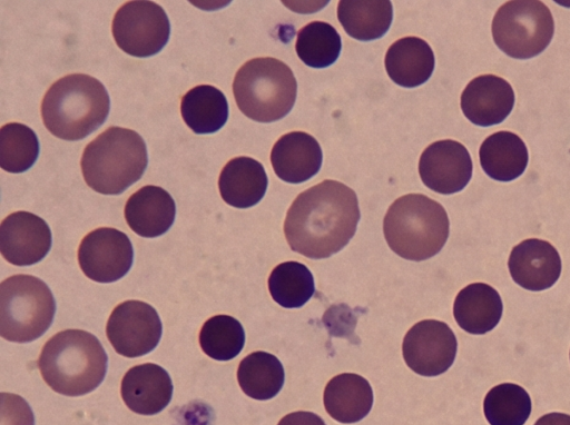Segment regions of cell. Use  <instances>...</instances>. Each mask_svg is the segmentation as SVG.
Segmentation results:
<instances>
[{"instance_id":"22","label":"cell","mask_w":570,"mask_h":425,"mask_svg":"<svg viewBox=\"0 0 570 425\" xmlns=\"http://www.w3.org/2000/svg\"><path fill=\"white\" fill-rule=\"evenodd\" d=\"M267 185L263 165L250 157L230 159L223 167L218 179L222 198L236 208H249L259 202Z\"/></svg>"},{"instance_id":"33","label":"cell","mask_w":570,"mask_h":425,"mask_svg":"<svg viewBox=\"0 0 570 425\" xmlns=\"http://www.w3.org/2000/svg\"><path fill=\"white\" fill-rule=\"evenodd\" d=\"M1 425H35L33 413L21 396L1 394Z\"/></svg>"},{"instance_id":"18","label":"cell","mask_w":570,"mask_h":425,"mask_svg":"<svg viewBox=\"0 0 570 425\" xmlns=\"http://www.w3.org/2000/svg\"><path fill=\"white\" fill-rule=\"evenodd\" d=\"M271 162L282 180L299 184L315 176L323 162L317 140L309 134L292 131L283 135L273 146Z\"/></svg>"},{"instance_id":"9","label":"cell","mask_w":570,"mask_h":425,"mask_svg":"<svg viewBox=\"0 0 570 425\" xmlns=\"http://www.w3.org/2000/svg\"><path fill=\"white\" fill-rule=\"evenodd\" d=\"M111 31L126 53L145 58L158 53L170 33L165 10L154 1L136 0L122 4L114 16Z\"/></svg>"},{"instance_id":"3","label":"cell","mask_w":570,"mask_h":425,"mask_svg":"<svg viewBox=\"0 0 570 425\" xmlns=\"http://www.w3.org/2000/svg\"><path fill=\"white\" fill-rule=\"evenodd\" d=\"M109 109L108 92L98 79L71 73L48 89L41 102V117L53 136L80 140L105 122Z\"/></svg>"},{"instance_id":"29","label":"cell","mask_w":570,"mask_h":425,"mask_svg":"<svg viewBox=\"0 0 570 425\" xmlns=\"http://www.w3.org/2000/svg\"><path fill=\"white\" fill-rule=\"evenodd\" d=\"M342 48V41L334 27L324 21H313L298 32L295 50L308 67L322 69L333 65Z\"/></svg>"},{"instance_id":"2","label":"cell","mask_w":570,"mask_h":425,"mask_svg":"<svg viewBox=\"0 0 570 425\" xmlns=\"http://www.w3.org/2000/svg\"><path fill=\"white\" fill-rule=\"evenodd\" d=\"M107 363V354L95 335L81 329H67L45 344L38 367L51 389L66 396H80L101 384Z\"/></svg>"},{"instance_id":"32","label":"cell","mask_w":570,"mask_h":425,"mask_svg":"<svg viewBox=\"0 0 570 425\" xmlns=\"http://www.w3.org/2000/svg\"><path fill=\"white\" fill-rule=\"evenodd\" d=\"M39 156V141L26 125L9 122L0 128V167L13 174L28 170Z\"/></svg>"},{"instance_id":"30","label":"cell","mask_w":570,"mask_h":425,"mask_svg":"<svg viewBox=\"0 0 570 425\" xmlns=\"http://www.w3.org/2000/svg\"><path fill=\"white\" fill-rule=\"evenodd\" d=\"M527 391L513 383L492 387L484 397L483 412L490 425H523L531 414Z\"/></svg>"},{"instance_id":"35","label":"cell","mask_w":570,"mask_h":425,"mask_svg":"<svg viewBox=\"0 0 570 425\" xmlns=\"http://www.w3.org/2000/svg\"><path fill=\"white\" fill-rule=\"evenodd\" d=\"M534 425H570V415L564 413L546 414Z\"/></svg>"},{"instance_id":"5","label":"cell","mask_w":570,"mask_h":425,"mask_svg":"<svg viewBox=\"0 0 570 425\" xmlns=\"http://www.w3.org/2000/svg\"><path fill=\"white\" fill-rule=\"evenodd\" d=\"M147 164V147L141 136L112 126L86 146L81 171L95 191L118 195L141 178Z\"/></svg>"},{"instance_id":"21","label":"cell","mask_w":570,"mask_h":425,"mask_svg":"<svg viewBox=\"0 0 570 425\" xmlns=\"http://www.w3.org/2000/svg\"><path fill=\"white\" fill-rule=\"evenodd\" d=\"M503 304L499 293L484 283H473L459 291L453 305L458 325L469 334L482 335L492 330L502 317Z\"/></svg>"},{"instance_id":"10","label":"cell","mask_w":570,"mask_h":425,"mask_svg":"<svg viewBox=\"0 0 570 425\" xmlns=\"http://www.w3.org/2000/svg\"><path fill=\"white\" fill-rule=\"evenodd\" d=\"M106 333L118 354L132 358L156 348L163 326L151 305L140 300H126L111 312Z\"/></svg>"},{"instance_id":"31","label":"cell","mask_w":570,"mask_h":425,"mask_svg":"<svg viewBox=\"0 0 570 425\" xmlns=\"http://www.w3.org/2000/svg\"><path fill=\"white\" fill-rule=\"evenodd\" d=\"M245 332L242 324L229 315H215L207 319L199 332L203 352L216 360H230L243 349Z\"/></svg>"},{"instance_id":"7","label":"cell","mask_w":570,"mask_h":425,"mask_svg":"<svg viewBox=\"0 0 570 425\" xmlns=\"http://www.w3.org/2000/svg\"><path fill=\"white\" fill-rule=\"evenodd\" d=\"M56 314L48 285L31 275H14L0 285V335L9 342L28 343L45 334Z\"/></svg>"},{"instance_id":"27","label":"cell","mask_w":570,"mask_h":425,"mask_svg":"<svg viewBox=\"0 0 570 425\" xmlns=\"http://www.w3.org/2000/svg\"><path fill=\"white\" fill-rule=\"evenodd\" d=\"M237 380L242 391L250 398L266 401L275 397L285 380L279 359L267 352H254L238 365Z\"/></svg>"},{"instance_id":"16","label":"cell","mask_w":570,"mask_h":425,"mask_svg":"<svg viewBox=\"0 0 570 425\" xmlns=\"http://www.w3.org/2000/svg\"><path fill=\"white\" fill-rule=\"evenodd\" d=\"M514 106L511 85L495 75L472 79L461 95V109L474 125L489 127L502 122Z\"/></svg>"},{"instance_id":"4","label":"cell","mask_w":570,"mask_h":425,"mask_svg":"<svg viewBox=\"0 0 570 425\" xmlns=\"http://www.w3.org/2000/svg\"><path fill=\"white\" fill-rule=\"evenodd\" d=\"M449 229L444 207L422 194L397 198L383 220L389 247L400 257L414 261L436 255L448 240Z\"/></svg>"},{"instance_id":"14","label":"cell","mask_w":570,"mask_h":425,"mask_svg":"<svg viewBox=\"0 0 570 425\" xmlns=\"http://www.w3.org/2000/svg\"><path fill=\"white\" fill-rule=\"evenodd\" d=\"M51 248V230L39 216L16 211L0 225V251L16 266H30L45 258Z\"/></svg>"},{"instance_id":"6","label":"cell","mask_w":570,"mask_h":425,"mask_svg":"<svg viewBox=\"0 0 570 425\" xmlns=\"http://www.w3.org/2000/svg\"><path fill=\"white\" fill-rule=\"evenodd\" d=\"M297 82L292 69L272 58H254L236 72L233 93L238 109L257 122H273L292 110Z\"/></svg>"},{"instance_id":"19","label":"cell","mask_w":570,"mask_h":425,"mask_svg":"<svg viewBox=\"0 0 570 425\" xmlns=\"http://www.w3.org/2000/svg\"><path fill=\"white\" fill-rule=\"evenodd\" d=\"M176 205L167 190L144 186L135 191L125 206V218L137 235L154 238L164 235L174 224Z\"/></svg>"},{"instance_id":"26","label":"cell","mask_w":570,"mask_h":425,"mask_svg":"<svg viewBox=\"0 0 570 425\" xmlns=\"http://www.w3.org/2000/svg\"><path fill=\"white\" fill-rule=\"evenodd\" d=\"M180 112L195 134H213L226 123L228 103L225 95L216 87L199 85L183 96Z\"/></svg>"},{"instance_id":"8","label":"cell","mask_w":570,"mask_h":425,"mask_svg":"<svg viewBox=\"0 0 570 425\" xmlns=\"http://www.w3.org/2000/svg\"><path fill=\"white\" fill-rule=\"evenodd\" d=\"M554 23L549 8L539 0L504 2L492 21V37L501 51L515 59H529L550 43Z\"/></svg>"},{"instance_id":"17","label":"cell","mask_w":570,"mask_h":425,"mask_svg":"<svg viewBox=\"0 0 570 425\" xmlns=\"http://www.w3.org/2000/svg\"><path fill=\"white\" fill-rule=\"evenodd\" d=\"M173 389L169 374L153 363L131 367L120 385L125 404L140 415H155L163 411L173 397Z\"/></svg>"},{"instance_id":"34","label":"cell","mask_w":570,"mask_h":425,"mask_svg":"<svg viewBox=\"0 0 570 425\" xmlns=\"http://www.w3.org/2000/svg\"><path fill=\"white\" fill-rule=\"evenodd\" d=\"M277 425H326L325 422L312 412H293L285 415Z\"/></svg>"},{"instance_id":"12","label":"cell","mask_w":570,"mask_h":425,"mask_svg":"<svg viewBox=\"0 0 570 425\" xmlns=\"http://www.w3.org/2000/svg\"><path fill=\"white\" fill-rule=\"evenodd\" d=\"M134 249L128 236L115 228L100 227L87 234L78 248L83 274L97 283H114L131 268Z\"/></svg>"},{"instance_id":"13","label":"cell","mask_w":570,"mask_h":425,"mask_svg":"<svg viewBox=\"0 0 570 425\" xmlns=\"http://www.w3.org/2000/svg\"><path fill=\"white\" fill-rule=\"evenodd\" d=\"M472 169L468 149L450 139L428 146L419 161V174L423 184L443 195L461 191L470 181Z\"/></svg>"},{"instance_id":"1","label":"cell","mask_w":570,"mask_h":425,"mask_svg":"<svg viewBox=\"0 0 570 425\" xmlns=\"http://www.w3.org/2000/svg\"><path fill=\"white\" fill-rule=\"evenodd\" d=\"M357 196L346 185L327 179L301 192L284 221L293 251L307 258H327L345 247L360 220Z\"/></svg>"},{"instance_id":"11","label":"cell","mask_w":570,"mask_h":425,"mask_svg":"<svg viewBox=\"0 0 570 425\" xmlns=\"http://www.w3.org/2000/svg\"><path fill=\"white\" fill-rule=\"evenodd\" d=\"M458 342L444 322L425 319L412 326L403 338L402 352L406 365L422 376L446 372L456 355Z\"/></svg>"},{"instance_id":"24","label":"cell","mask_w":570,"mask_h":425,"mask_svg":"<svg viewBox=\"0 0 570 425\" xmlns=\"http://www.w3.org/2000/svg\"><path fill=\"white\" fill-rule=\"evenodd\" d=\"M483 171L498 181H511L523 174L529 155L523 140L510 131H498L482 142L479 150Z\"/></svg>"},{"instance_id":"20","label":"cell","mask_w":570,"mask_h":425,"mask_svg":"<svg viewBox=\"0 0 570 425\" xmlns=\"http://www.w3.org/2000/svg\"><path fill=\"white\" fill-rule=\"evenodd\" d=\"M384 62L391 80L405 88L426 82L435 66L432 48L419 37H404L393 42Z\"/></svg>"},{"instance_id":"25","label":"cell","mask_w":570,"mask_h":425,"mask_svg":"<svg viewBox=\"0 0 570 425\" xmlns=\"http://www.w3.org/2000/svg\"><path fill=\"white\" fill-rule=\"evenodd\" d=\"M337 19L352 38L375 40L383 37L392 23V2L341 0L337 4Z\"/></svg>"},{"instance_id":"15","label":"cell","mask_w":570,"mask_h":425,"mask_svg":"<svg viewBox=\"0 0 570 425\" xmlns=\"http://www.w3.org/2000/svg\"><path fill=\"white\" fill-rule=\"evenodd\" d=\"M508 267L519 286L540 291L550 288L559 279L561 258L549 241L530 238L512 248Z\"/></svg>"},{"instance_id":"23","label":"cell","mask_w":570,"mask_h":425,"mask_svg":"<svg viewBox=\"0 0 570 425\" xmlns=\"http://www.w3.org/2000/svg\"><path fill=\"white\" fill-rule=\"evenodd\" d=\"M328 415L343 424L357 423L373 406V391L370 383L357 374L343 373L334 376L323 395Z\"/></svg>"},{"instance_id":"28","label":"cell","mask_w":570,"mask_h":425,"mask_svg":"<svg viewBox=\"0 0 570 425\" xmlns=\"http://www.w3.org/2000/svg\"><path fill=\"white\" fill-rule=\"evenodd\" d=\"M268 289L273 299L282 307L298 308L314 295V278L304 264L285 261L272 270Z\"/></svg>"}]
</instances>
